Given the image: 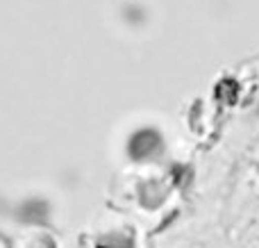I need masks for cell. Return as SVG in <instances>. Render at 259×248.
Wrapping results in <instances>:
<instances>
[{
    "mask_svg": "<svg viewBox=\"0 0 259 248\" xmlns=\"http://www.w3.org/2000/svg\"><path fill=\"white\" fill-rule=\"evenodd\" d=\"M0 248H9V246H7V241H5L3 237H0Z\"/></svg>",
    "mask_w": 259,
    "mask_h": 248,
    "instance_id": "obj_1",
    "label": "cell"
}]
</instances>
